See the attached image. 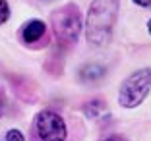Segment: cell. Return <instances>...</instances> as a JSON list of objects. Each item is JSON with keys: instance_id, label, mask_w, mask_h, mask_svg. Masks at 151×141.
I'll return each mask as SVG.
<instances>
[{"instance_id": "cell-1", "label": "cell", "mask_w": 151, "mask_h": 141, "mask_svg": "<svg viewBox=\"0 0 151 141\" xmlns=\"http://www.w3.org/2000/svg\"><path fill=\"white\" fill-rule=\"evenodd\" d=\"M118 0H93L85 18V37L93 47H107L118 18Z\"/></svg>"}, {"instance_id": "cell-3", "label": "cell", "mask_w": 151, "mask_h": 141, "mask_svg": "<svg viewBox=\"0 0 151 141\" xmlns=\"http://www.w3.org/2000/svg\"><path fill=\"white\" fill-rule=\"evenodd\" d=\"M151 89V68H142L128 75L118 91V102L124 108H136L139 106Z\"/></svg>"}, {"instance_id": "cell-10", "label": "cell", "mask_w": 151, "mask_h": 141, "mask_svg": "<svg viewBox=\"0 0 151 141\" xmlns=\"http://www.w3.org/2000/svg\"><path fill=\"white\" fill-rule=\"evenodd\" d=\"M101 141H126L122 135H109V137H105V139H101Z\"/></svg>"}, {"instance_id": "cell-5", "label": "cell", "mask_w": 151, "mask_h": 141, "mask_svg": "<svg viewBox=\"0 0 151 141\" xmlns=\"http://www.w3.org/2000/svg\"><path fill=\"white\" fill-rule=\"evenodd\" d=\"M47 33V25L41 19H29L27 23H23L22 27V41L27 44H33L37 41H41Z\"/></svg>"}, {"instance_id": "cell-11", "label": "cell", "mask_w": 151, "mask_h": 141, "mask_svg": "<svg viewBox=\"0 0 151 141\" xmlns=\"http://www.w3.org/2000/svg\"><path fill=\"white\" fill-rule=\"evenodd\" d=\"M134 2H136V4H138V6H143V8L151 4V0H134Z\"/></svg>"}, {"instance_id": "cell-7", "label": "cell", "mask_w": 151, "mask_h": 141, "mask_svg": "<svg viewBox=\"0 0 151 141\" xmlns=\"http://www.w3.org/2000/svg\"><path fill=\"white\" fill-rule=\"evenodd\" d=\"M83 112H85L87 118L97 120L101 114H107V106H105V102H103V101H89L87 104L83 106Z\"/></svg>"}, {"instance_id": "cell-8", "label": "cell", "mask_w": 151, "mask_h": 141, "mask_svg": "<svg viewBox=\"0 0 151 141\" xmlns=\"http://www.w3.org/2000/svg\"><path fill=\"white\" fill-rule=\"evenodd\" d=\"M10 18V4L8 0H0V25L6 23Z\"/></svg>"}, {"instance_id": "cell-4", "label": "cell", "mask_w": 151, "mask_h": 141, "mask_svg": "<svg viewBox=\"0 0 151 141\" xmlns=\"http://www.w3.org/2000/svg\"><path fill=\"white\" fill-rule=\"evenodd\" d=\"M35 130L41 141H66L68 130L62 116L52 110H43L35 118Z\"/></svg>"}, {"instance_id": "cell-6", "label": "cell", "mask_w": 151, "mask_h": 141, "mask_svg": "<svg viewBox=\"0 0 151 141\" xmlns=\"http://www.w3.org/2000/svg\"><path fill=\"white\" fill-rule=\"evenodd\" d=\"M105 66L101 64H85V66L80 68L78 72V77L80 81H85V83H93V81H99L101 77H105Z\"/></svg>"}, {"instance_id": "cell-9", "label": "cell", "mask_w": 151, "mask_h": 141, "mask_svg": "<svg viewBox=\"0 0 151 141\" xmlns=\"http://www.w3.org/2000/svg\"><path fill=\"white\" fill-rule=\"evenodd\" d=\"M6 141H25V137H23V133L19 130H10L6 133Z\"/></svg>"}, {"instance_id": "cell-12", "label": "cell", "mask_w": 151, "mask_h": 141, "mask_svg": "<svg viewBox=\"0 0 151 141\" xmlns=\"http://www.w3.org/2000/svg\"><path fill=\"white\" fill-rule=\"evenodd\" d=\"M2 108H4V101L0 99V114H2Z\"/></svg>"}, {"instance_id": "cell-2", "label": "cell", "mask_w": 151, "mask_h": 141, "mask_svg": "<svg viewBox=\"0 0 151 141\" xmlns=\"http://www.w3.org/2000/svg\"><path fill=\"white\" fill-rule=\"evenodd\" d=\"M50 25H52V31L56 39L64 44H72L78 41L81 33V14L78 10L76 4H66L62 8H58L52 12L50 16Z\"/></svg>"}, {"instance_id": "cell-13", "label": "cell", "mask_w": 151, "mask_h": 141, "mask_svg": "<svg viewBox=\"0 0 151 141\" xmlns=\"http://www.w3.org/2000/svg\"><path fill=\"white\" fill-rule=\"evenodd\" d=\"M147 29H149V33H151V19H149V23H147Z\"/></svg>"}]
</instances>
